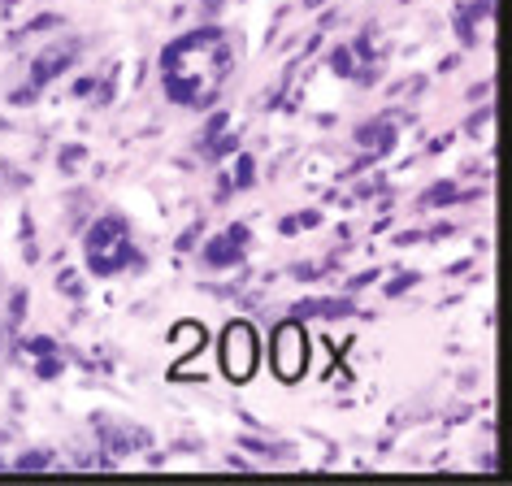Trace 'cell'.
I'll list each match as a JSON object with an SVG mask.
<instances>
[{"instance_id": "2", "label": "cell", "mask_w": 512, "mask_h": 486, "mask_svg": "<svg viewBox=\"0 0 512 486\" xmlns=\"http://www.w3.org/2000/svg\"><path fill=\"white\" fill-rule=\"evenodd\" d=\"M222 369H226V378L230 382H248L256 374V330L248 322H235V326H226V335H222Z\"/></svg>"}, {"instance_id": "1", "label": "cell", "mask_w": 512, "mask_h": 486, "mask_svg": "<svg viewBox=\"0 0 512 486\" xmlns=\"http://www.w3.org/2000/svg\"><path fill=\"white\" fill-rule=\"evenodd\" d=\"M131 261H135V252H131V243H126L122 217L96 222V230L87 235V265H92L96 274H118L122 265H131Z\"/></svg>"}, {"instance_id": "4", "label": "cell", "mask_w": 512, "mask_h": 486, "mask_svg": "<svg viewBox=\"0 0 512 486\" xmlns=\"http://www.w3.org/2000/svg\"><path fill=\"white\" fill-rule=\"evenodd\" d=\"M239 235H243V230H230L226 239H217V243H213V252H209V261H213V265H226V261H235V257H239V248H230V243H235Z\"/></svg>"}, {"instance_id": "5", "label": "cell", "mask_w": 512, "mask_h": 486, "mask_svg": "<svg viewBox=\"0 0 512 486\" xmlns=\"http://www.w3.org/2000/svg\"><path fill=\"white\" fill-rule=\"evenodd\" d=\"M178 348H200V330L196 326H178L174 330V352Z\"/></svg>"}, {"instance_id": "3", "label": "cell", "mask_w": 512, "mask_h": 486, "mask_svg": "<svg viewBox=\"0 0 512 486\" xmlns=\"http://www.w3.org/2000/svg\"><path fill=\"white\" fill-rule=\"evenodd\" d=\"M270 361H274V374L283 382H300L304 378V369H309V339H304V330L296 322H287V326L274 330Z\"/></svg>"}]
</instances>
